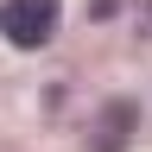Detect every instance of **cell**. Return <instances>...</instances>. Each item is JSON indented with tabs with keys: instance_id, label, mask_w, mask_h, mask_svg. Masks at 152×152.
I'll use <instances>...</instances> for the list:
<instances>
[{
	"instance_id": "cell-1",
	"label": "cell",
	"mask_w": 152,
	"mask_h": 152,
	"mask_svg": "<svg viewBox=\"0 0 152 152\" xmlns=\"http://www.w3.org/2000/svg\"><path fill=\"white\" fill-rule=\"evenodd\" d=\"M57 19H64V0H0V38H7L13 51L51 45Z\"/></svg>"
}]
</instances>
